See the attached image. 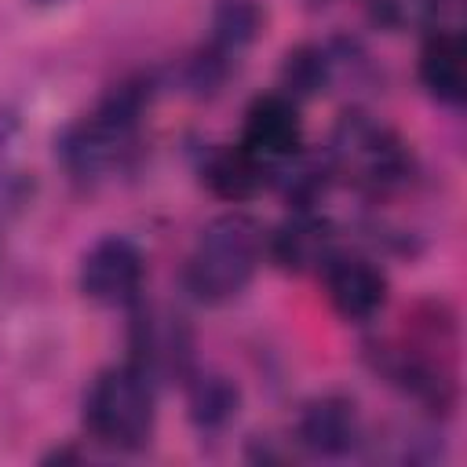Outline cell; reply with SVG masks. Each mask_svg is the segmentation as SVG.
<instances>
[{"label": "cell", "instance_id": "obj_1", "mask_svg": "<svg viewBox=\"0 0 467 467\" xmlns=\"http://www.w3.org/2000/svg\"><path fill=\"white\" fill-rule=\"evenodd\" d=\"M153 95H157L153 73H135L117 80L88 113H80L58 131L55 161L62 164V171L80 186H95L124 171L139 153L142 120L150 113Z\"/></svg>", "mask_w": 467, "mask_h": 467}, {"label": "cell", "instance_id": "obj_2", "mask_svg": "<svg viewBox=\"0 0 467 467\" xmlns=\"http://www.w3.org/2000/svg\"><path fill=\"white\" fill-rule=\"evenodd\" d=\"M336 182L354 186L365 197H390L416 179V157L409 142L368 109H343L321 150Z\"/></svg>", "mask_w": 467, "mask_h": 467}, {"label": "cell", "instance_id": "obj_3", "mask_svg": "<svg viewBox=\"0 0 467 467\" xmlns=\"http://www.w3.org/2000/svg\"><path fill=\"white\" fill-rule=\"evenodd\" d=\"M266 259V230L244 215L226 212L201 226L193 248L182 263V288L201 306L234 303L255 277Z\"/></svg>", "mask_w": 467, "mask_h": 467}, {"label": "cell", "instance_id": "obj_4", "mask_svg": "<svg viewBox=\"0 0 467 467\" xmlns=\"http://www.w3.org/2000/svg\"><path fill=\"white\" fill-rule=\"evenodd\" d=\"M84 434L109 452H139L157 427V379L131 358L99 368L80 394Z\"/></svg>", "mask_w": 467, "mask_h": 467}, {"label": "cell", "instance_id": "obj_5", "mask_svg": "<svg viewBox=\"0 0 467 467\" xmlns=\"http://www.w3.org/2000/svg\"><path fill=\"white\" fill-rule=\"evenodd\" d=\"M146 285V255L124 234H102L91 248H84L77 266V288L84 299L113 310H131L142 299Z\"/></svg>", "mask_w": 467, "mask_h": 467}, {"label": "cell", "instance_id": "obj_6", "mask_svg": "<svg viewBox=\"0 0 467 467\" xmlns=\"http://www.w3.org/2000/svg\"><path fill=\"white\" fill-rule=\"evenodd\" d=\"M296 441L310 456H321V460L354 456L365 445L358 401L350 394H339V390H328V394L303 401V409L296 416Z\"/></svg>", "mask_w": 467, "mask_h": 467}, {"label": "cell", "instance_id": "obj_7", "mask_svg": "<svg viewBox=\"0 0 467 467\" xmlns=\"http://www.w3.org/2000/svg\"><path fill=\"white\" fill-rule=\"evenodd\" d=\"M339 252V230L317 208H288V215L266 234V259L288 274H321Z\"/></svg>", "mask_w": 467, "mask_h": 467}, {"label": "cell", "instance_id": "obj_8", "mask_svg": "<svg viewBox=\"0 0 467 467\" xmlns=\"http://www.w3.org/2000/svg\"><path fill=\"white\" fill-rule=\"evenodd\" d=\"M321 285H325L328 306L350 325H368L376 314H383L390 296L387 274L372 259L343 248L321 266Z\"/></svg>", "mask_w": 467, "mask_h": 467}, {"label": "cell", "instance_id": "obj_9", "mask_svg": "<svg viewBox=\"0 0 467 467\" xmlns=\"http://www.w3.org/2000/svg\"><path fill=\"white\" fill-rule=\"evenodd\" d=\"M237 146H244L266 168H274V164L288 161L292 153H299L303 150L299 102L288 99V95H281V91L255 95L252 106L244 109V124H241Z\"/></svg>", "mask_w": 467, "mask_h": 467}, {"label": "cell", "instance_id": "obj_10", "mask_svg": "<svg viewBox=\"0 0 467 467\" xmlns=\"http://www.w3.org/2000/svg\"><path fill=\"white\" fill-rule=\"evenodd\" d=\"M416 77L438 106H445V109L463 106V99H467V47H463L460 29H452V26L427 29V36L420 44Z\"/></svg>", "mask_w": 467, "mask_h": 467}, {"label": "cell", "instance_id": "obj_11", "mask_svg": "<svg viewBox=\"0 0 467 467\" xmlns=\"http://www.w3.org/2000/svg\"><path fill=\"white\" fill-rule=\"evenodd\" d=\"M201 182L208 186L212 197L226 204H244L259 197L270 186V168L255 161L244 146H215L201 157Z\"/></svg>", "mask_w": 467, "mask_h": 467}, {"label": "cell", "instance_id": "obj_12", "mask_svg": "<svg viewBox=\"0 0 467 467\" xmlns=\"http://www.w3.org/2000/svg\"><path fill=\"white\" fill-rule=\"evenodd\" d=\"M182 387H186V416H190L197 434H219L237 420L241 387L230 376L208 372V368H193L182 379Z\"/></svg>", "mask_w": 467, "mask_h": 467}, {"label": "cell", "instance_id": "obj_13", "mask_svg": "<svg viewBox=\"0 0 467 467\" xmlns=\"http://www.w3.org/2000/svg\"><path fill=\"white\" fill-rule=\"evenodd\" d=\"M336 84V51L332 44H317V40H303L296 47L285 51L281 69H277V91L306 102L325 95Z\"/></svg>", "mask_w": 467, "mask_h": 467}, {"label": "cell", "instance_id": "obj_14", "mask_svg": "<svg viewBox=\"0 0 467 467\" xmlns=\"http://www.w3.org/2000/svg\"><path fill=\"white\" fill-rule=\"evenodd\" d=\"M266 11L259 0H215L208 15V47L241 62V55L259 40Z\"/></svg>", "mask_w": 467, "mask_h": 467}, {"label": "cell", "instance_id": "obj_15", "mask_svg": "<svg viewBox=\"0 0 467 467\" xmlns=\"http://www.w3.org/2000/svg\"><path fill=\"white\" fill-rule=\"evenodd\" d=\"M15 135H18V113L7 109V106H0V230H4V219L22 204V190H26L22 175L11 164V142H15Z\"/></svg>", "mask_w": 467, "mask_h": 467}, {"label": "cell", "instance_id": "obj_16", "mask_svg": "<svg viewBox=\"0 0 467 467\" xmlns=\"http://www.w3.org/2000/svg\"><path fill=\"white\" fill-rule=\"evenodd\" d=\"M80 460H84V452L73 445H62V449H51L40 456V463H80Z\"/></svg>", "mask_w": 467, "mask_h": 467}, {"label": "cell", "instance_id": "obj_17", "mask_svg": "<svg viewBox=\"0 0 467 467\" xmlns=\"http://www.w3.org/2000/svg\"><path fill=\"white\" fill-rule=\"evenodd\" d=\"M29 4H36V7H51V4H58V0H29Z\"/></svg>", "mask_w": 467, "mask_h": 467}]
</instances>
